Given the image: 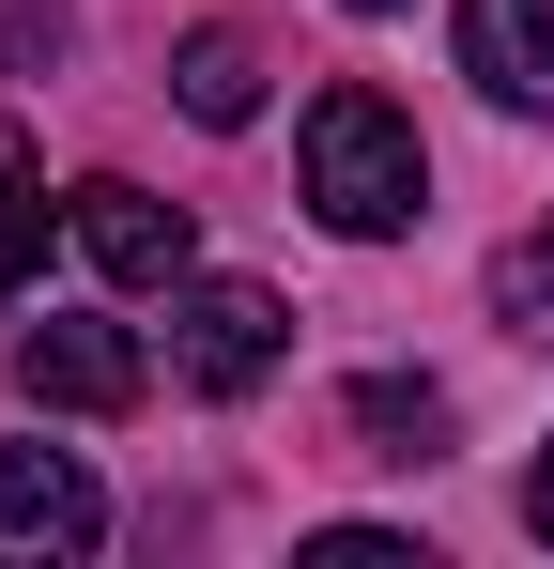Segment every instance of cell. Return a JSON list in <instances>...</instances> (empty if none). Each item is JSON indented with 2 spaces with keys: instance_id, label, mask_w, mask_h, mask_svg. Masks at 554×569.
I'll list each match as a JSON object with an SVG mask.
<instances>
[{
  "instance_id": "52a82bcc",
  "label": "cell",
  "mask_w": 554,
  "mask_h": 569,
  "mask_svg": "<svg viewBox=\"0 0 554 569\" xmlns=\"http://www.w3.org/2000/svg\"><path fill=\"white\" fill-rule=\"evenodd\" d=\"M170 93H185V123H263V47H247V31H185Z\"/></svg>"
},
{
  "instance_id": "8992f818",
  "label": "cell",
  "mask_w": 554,
  "mask_h": 569,
  "mask_svg": "<svg viewBox=\"0 0 554 569\" xmlns=\"http://www.w3.org/2000/svg\"><path fill=\"white\" fill-rule=\"evenodd\" d=\"M462 78L493 108H554V0H462Z\"/></svg>"
},
{
  "instance_id": "3957f363",
  "label": "cell",
  "mask_w": 554,
  "mask_h": 569,
  "mask_svg": "<svg viewBox=\"0 0 554 569\" xmlns=\"http://www.w3.org/2000/svg\"><path fill=\"white\" fill-rule=\"evenodd\" d=\"M108 539V492L78 447H0V569H62Z\"/></svg>"
},
{
  "instance_id": "8fae6325",
  "label": "cell",
  "mask_w": 554,
  "mask_h": 569,
  "mask_svg": "<svg viewBox=\"0 0 554 569\" xmlns=\"http://www.w3.org/2000/svg\"><path fill=\"white\" fill-rule=\"evenodd\" d=\"M524 523H540V555H554V447H540V477H524Z\"/></svg>"
},
{
  "instance_id": "7a4b0ae2",
  "label": "cell",
  "mask_w": 554,
  "mask_h": 569,
  "mask_svg": "<svg viewBox=\"0 0 554 569\" xmlns=\"http://www.w3.org/2000/svg\"><path fill=\"white\" fill-rule=\"evenodd\" d=\"M277 355H293V308L263 278H170V385L247 400V385H277Z\"/></svg>"
},
{
  "instance_id": "277c9868",
  "label": "cell",
  "mask_w": 554,
  "mask_h": 569,
  "mask_svg": "<svg viewBox=\"0 0 554 569\" xmlns=\"http://www.w3.org/2000/svg\"><path fill=\"white\" fill-rule=\"evenodd\" d=\"M16 385H31V400H62V416H123L155 370H139V339H123V323L62 308V323H31V339H16Z\"/></svg>"
},
{
  "instance_id": "5b68a950",
  "label": "cell",
  "mask_w": 554,
  "mask_h": 569,
  "mask_svg": "<svg viewBox=\"0 0 554 569\" xmlns=\"http://www.w3.org/2000/svg\"><path fill=\"white\" fill-rule=\"evenodd\" d=\"M78 247H92V278H123V292H170L185 278V200H155V186H123V170H92L78 200Z\"/></svg>"
},
{
  "instance_id": "30bf717a",
  "label": "cell",
  "mask_w": 554,
  "mask_h": 569,
  "mask_svg": "<svg viewBox=\"0 0 554 569\" xmlns=\"http://www.w3.org/2000/svg\"><path fill=\"white\" fill-rule=\"evenodd\" d=\"M31 262H47V186H31V154L0 139V292L31 278Z\"/></svg>"
},
{
  "instance_id": "6da1fadb",
  "label": "cell",
  "mask_w": 554,
  "mask_h": 569,
  "mask_svg": "<svg viewBox=\"0 0 554 569\" xmlns=\"http://www.w3.org/2000/svg\"><path fill=\"white\" fill-rule=\"evenodd\" d=\"M308 216H324V231H355V247H385V231H416V216H432V154H416V123L369 93V78L308 93Z\"/></svg>"
},
{
  "instance_id": "ba28073f",
  "label": "cell",
  "mask_w": 554,
  "mask_h": 569,
  "mask_svg": "<svg viewBox=\"0 0 554 569\" xmlns=\"http://www.w3.org/2000/svg\"><path fill=\"white\" fill-rule=\"evenodd\" d=\"M355 431H369V462H432V447H447V385L369 370V385H355Z\"/></svg>"
},
{
  "instance_id": "9c48e42d",
  "label": "cell",
  "mask_w": 554,
  "mask_h": 569,
  "mask_svg": "<svg viewBox=\"0 0 554 569\" xmlns=\"http://www.w3.org/2000/svg\"><path fill=\"white\" fill-rule=\"evenodd\" d=\"M493 323H508V339H540V355H554V216H540V231H508V247H493Z\"/></svg>"
},
{
  "instance_id": "7c38bea8",
  "label": "cell",
  "mask_w": 554,
  "mask_h": 569,
  "mask_svg": "<svg viewBox=\"0 0 554 569\" xmlns=\"http://www.w3.org/2000/svg\"><path fill=\"white\" fill-rule=\"evenodd\" d=\"M355 16H400V0H355Z\"/></svg>"
}]
</instances>
